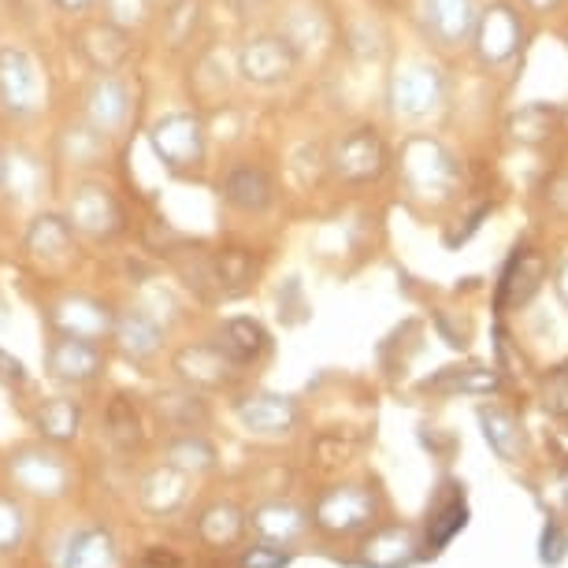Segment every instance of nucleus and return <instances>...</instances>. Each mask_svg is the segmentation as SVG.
I'll return each instance as SVG.
<instances>
[{"label": "nucleus", "mask_w": 568, "mask_h": 568, "mask_svg": "<svg viewBox=\"0 0 568 568\" xmlns=\"http://www.w3.org/2000/svg\"><path fill=\"white\" fill-rule=\"evenodd\" d=\"M149 153L156 164L175 179H201L209 168L212 131L209 115L201 109H168L149 120L145 126Z\"/></svg>", "instance_id": "f257e3e1"}, {"label": "nucleus", "mask_w": 568, "mask_h": 568, "mask_svg": "<svg viewBox=\"0 0 568 568\" xmlns=\"http://www.w3.org/2000/svg\"><path fill=\"white\" fill-rule=\"evenodd\" d=\"M49 63L27 41H0V120L30 126L49 112Z\"/></svg>", "instance_id": "f03ea898"}, {"label": "nucleus", "mask_w": 568, "mask_h": 568, "mask_svg": "<svg viewBox=\"0 0 568 568\" xmlns=\"http://www.w3.org/2000/svg\"><path fill=\"white\" fill-rule=\"evenodd\" d=\"M60 212L68 216L74 234L93 245H115L131 231V209L123 194L101 175H74Z\"/></svg>", "instance_id": "7ed1b4c3"}, {"label": "nucleus", "mask_w": 568, "mask_h": 568, "mask_svg": "<svg viewBox=\"0 0 568 568\" xmlns=\"http://www.w3.org/2000/svg\"><path fill=\"white\" fill-rule=\"evenodd\" d=\"M138 79H131V71H104V74H90L79 90V120L90 123L93 131L104 134L109 142H120L126 131L134 126L138 115Z\"/></svg>", "instance_id": "20e7f679"}, {"label": "nucleus", "mask_w": 568, "mask_h": 568, "mask_svg": "<svg viewBox=\"0 0 568 568\" xmlns=\"http://www.w3.org/2000/svg\"><path fill=\"white\" fill-rule=\"evenodd\" d=\"M398 175L416 201H446L460 186V160L432 134H413L402 142Z\"/></svg>", "instance_id": "39448f33"}, {"label": "nucleus", "mask_w": 568, "mask_h": 568, "mask_svg": "<svg viewBox=\"0 0 568 568\" xmlns=\"http://www.w3.org/2000/svg\"><path fill=\"white\" fill-rule=\"evenodd\" d=\"M449 79L438 63L413 57L402 60L387 79V109L402 123H424L446 109Z\"/></svg>", "instance_id": "423d86ee"}, {"label": "nucleus", "mask_w": 568, "mask_h": 568, "mask_svg": "<svg viewBox=\"0 0 568 568\" xmlns=\"http://www.w3.org/2000/svg\"><path fill=\"white\" fill-rule=\"evenodd\" d=\"M302 71V49L286 30H256L234 45V74L253 90H278Z\"/></svg>", "instance_id": "0eeeda50"}, {"label": "nucleus", "mask_w": 568, "mask_h": 568, "mask_svg": "<svg viewBox=\"0 0 568 568\" xmlns=\"http://www.w3.org/2000/svg\"><path fill=\"white\" fill-rule=\"evenodd\" d=\"M327 168L342 186H372L394 168V160L390 145L383 142V134L375 126H353L331 145Z\"/></svg>", "instance_id": "6e6552de"}, {"label": "nucleus", "mask_w": 568, "mask_h": 568, "mask_svg": "<svg viewBox=\"0 0 568 568\" xmlns=\"http://www.w3.org/2000/svg\"><path fill=\"white\" fill-rule=\"evenodd\" d=\"M71 52L85 63L90 74L126 71L138 52V38L134 30L112 23L104 16H82L71 30Z\"/></svg>", "instance_id": "1a4fd4ad"}, {"label": "nucleus", "mask_w": 568, "mask_h": 568, "mask_svg": "<svg viewBox=\"0 0 568 568\" xmlns=\"http://www.w3.org/2000/svg\"><path fill=\"white\" fill-rule=\"evenodd\" d=\"M216 197L220 205H227L239 216L261 220L275 209L278 201V179L267 171L264 164H253V160H242V164H231L216 182Z\"/></svg>", "instance_id": "9d476101"}, {"label": "nucleus", "mask_w": 568, "mask_h": 568, "mask_svg": "<svg viewBox=\"0 0 568 568\" xmlns=\"http://www.w3.org/2000/svg\"><path fill=\"white\" fill-rule=\"evenodd\" d=\"M79 234L68 223V216L57 209H38L30 212L27 227H23V253L34 264H41L45 272H60L79 261Z\"/></svg>", "instance_id": "9b49d317"}, {"label": "nucleus", "mask_w": 568, "mask_h": 568, "mask_svg": "<svg viewBox=\"0 0 568 568\" xmlns=\"http://www.w3.org/2000/svg\"><path fill=\"white\" fill-rule=\"evenodd\" d=\"M471 49L484 68H506L517 60V52L524 45V19L513 4L498 0V4L479 8L476 30H471Z\"/></svg>", "instance_id": "f8f14e48"}, {"label": "nucleus", "mask_w": 568, "mask_h": 568, "mask_svg": "<svg viewBox=\"0 0 568 568\" xmlns=\"http://www.w3.org/2000/svg\"><path fill=\"white\" fill-rule=\"evenodd\" d=\"M45 320H49V327L57 331V335L104 342V338H112L115 308L104 302V297H93V294H82V291H68V294H60L57 302H49Z\"/></svg>", "instance_id": "ddd939ff"}, {"label": "nucleus", "mask_w": 568, "mask_h": 568, "mask_svg": "<svg viewBox=\"0 0 568 568\" xmlns=\"http://www.w3.org/2000/svg\"><path fill=\"white\" fill-rule=\"evenodd\" d=\"M52 186V160L34 153V149L19 145L8 149L4 160V182H0V197L19 212H38L45 205V194Z\"/></svg>", "instance_id": "4468645a"}, {"label": "nucleus", "mask_w": 568, "mask_h": 568, "mask_svg": "<svg viewBox=\"0 0 568 568\" xmlns=\"http://www.w3.org/2000/svg\"><path fill=\"white\" fill-rule=\"evenodd\" d=\"M45 372L63 387H90L104 372V349L93 338L57 335L45 349Z\"/></svg>", "instance_id": "2eb2a0df"}, {"label": "nucleus", "mask_w": 568, "mask_h": 568, "mask_svg": "<svg viewBox=\"0 0 568 568\" xmlns=\"http://www.w3.org/2000/svg\"><path fill=\"white\" fill-rule=\"evenodd\" d=\"M171 368H175V375L190 390H220L239 375V364L220 349L216 338L182 346L175 357H171Z\"/></svg>", "instance_id": "dca6fc26"}, {"label": "nucleus", "mask_w": 568, "mask_h": 568, "mask_svg": "<svg viewBox=\"0 0 568 568\" xmlns=\"http://www.w3.org/2000/svg\"><path fill=\"white\" fill-rule=\"evenodd\" d=\"M112 145L115 142H109V138L98 134L90 123H82L79 115H74V120L60 126L57 149H52V164L68 168L74 175H98V168L109 164Z\"/></svg>", "instance_id": "f3484780"}, {"label": "nucleus", "mask_w": 568, "mask_h": 568, "mask_svg": "<svg viewBox=\"0 0 568 568\" xmlns=\"http://www.w3.org/2000/svg\"><path fill=\"white\" fill-rule=\"evenodd\" d=\"M234 416L250 435H264V438H278L291 435L297 420H302V409H297L294 398L286 394H272V390H256L245 394L242 402H234Z\"/></svg>", "instance_id": "a211bd4d"}, {"label": "nucleus", "mask_w": 568, "mask_h": 568, "mask_svg": "<svg viewBox=\"0 0 568 568\" xmlns=\"http://www.w3.org/2000/svg\"><path fill=\"white\" fill-rule=\"evenodd\" d=\"M164 338H168L164 320L153 316L149 308L131 305V308H120V313H115L112 342H115V349H120L126 361L149 364L160 349H164Z\"/></svg>", "instance_id": "6ab92c4d"}, {"label": "nucleus", "mask_w": 568, "mask_h": 568, "mask_svg": "<svg viewBox=\"0 0 568 568\" xmlns=\"http://www.w3.org/2000/svg\"><path fill=\"white\" fill-rule=\"evenodd\" d=\"M479 4L476 0H420V23L424 34L438 49H460L471 41L476 30Z\"/></svg>", "instance_id": "aec40b11"}, {"label": "nucleus", "mask_w": 568, "mask_h": 568, "mask_svg": "<svg viewBox=\"0 0 568 568\" xmlns=\"http://www.w3.org/2000/svg\"><path fill=\"white\" fill-rule=\"evenodd\" d=\"M12 476L30 495H63V487H68V465L57 454H45V449H23V454H16Z\"/></svg>", "instance_id": "412c9836"}, {"label": "nucleus", "mask_w": 568, "mask_h": 568, "mask_svg": "<svg viewBox=\"0 0 568 568\" xmlns=\"http://www.w3.org/2000/svg\"><path fill=\"white\" fill-rule=\"evenodd\" d=\"M372 513H375V501L368 490L335 487L331 495H324V501H320L316 520L324 524L327 531H357L372 520Z\"/></svg>", "instance_id": "4be33fe9"}, {"label": "nucleus", "mask_w": 568, "mask_h": 568, "mask_svg": "<svg viewBox=\"0 0 568 568\" xmlns=\"http://www.w3.org/2000/svg\"><path fill=\"white\" fill-rule=\"evenodd\" d=\"M216 342H220V349L227 353L234 364H239V368H245V364H256L267 349H272V338H267L264 324H261V320H253V316L223 320Z\"/></svg>", "instance_id": "5701e85b"}, {"label": "nucleus", "mask_w": 568, "mask_h": 568, "mask_svg": "<svg viewBox=\"0 0 568 568\" xmlns=\"http://www.w3.org/2000/svg\"><path fill=\"white\" fill-rule=\"evenodd\" d=\"M546 278V264L535 250H517V256L509 261L506 275H501V291H498V305H528L535 294H539Z\"/></svg>", "instance_id": "b1692460"}, {"label": "nucleus", "mask_w": 568, "mask_h": 568, "mask_svg": "<svg viewBox=\"0 0 568 568\" xmlns=\"http://www.w3.org/2000/svg\"><path fill=\"white\" fill-rule=\"evenodd\" d=\"M479 424H484L487 443L501 460H517L520 457L524 427L509 409H501V405H484V409H479Z\"/></svg>", "instance_id": "393cba45"}, {"label": "nucleus", "mask_w": 568, "mask_h": 568, "mask_svg": "<svg viewBox=\"0 0 568 568\" xmlns=\"http://www.w3.org/2000/svg\"><path fill=\"white\" fill-rule=\"evenodd\" d=\"M557 120H561L557 104H524L506 120V131L520 145H542L546 138H554Z\"/></svg>", "instance_id": "a878e982"}, {"label": "nucleus", "mask_w": 568, "mask_h": 568, "mask_svg": "<svg viewBox=\"0 0 568 568\" xmlns=\"http://www.w3.org/2000/svg\"><path fill=\"white\" fill-rule=\"evenodd\" d=\"M164 457H168L164 465L190 476V471H209L212 465H216V446H212L201 432H175L168 438Z\"/></svg>", "instance_id": "bb28decb"}, {"label": "nucleus", "mask_w": 568, "mask_h": 568, "mask_svg": "<svg viewBox=\"0 0 568 568\" xmlns=\"http://www.w3.org/2000/svg\"><path fill=\"white\" fill-rule=\"evenodd\" d=\"M34 424L49 443H71L82 427V405L74 398H49L41 402Z\"/></svg>", "instance_id": "cd10ccee"}, {"label": "nucleus", "mask_w": 568, "mask_h": 568, "mask_svg": "<svg viewBox=\"0 0 568 568\" xmlns=\"http://www.w3.org/2000/svg\"><path fill=\"white\" fill-rule=\"evenodd\" d=\"M160 416L164 424H171L175 432H201V424H209V405L197 398L194 390H168L160 394Z\"/></svg>", "instance_id": "c85d7f7f"}, {"label": "nucleus", "mask_w": 568, "mask_h": 568, "mask_svg": "<svg viewBox=\"0 0 568 568\" xmlns=\"http://www.w3.org/2000/svg\"><path fill=\"white\" fill-rule=\"evenodd\" d=\"M186 498V471L171 468V465H160L156 471H149L145 484H142V501L149 509H175L179 501Z\"/></svg>", "instance_id": "c756f323"}, {"label": "nucleus", "mask_w": 568, "mask_h": 568, "mask_svg": "<svg viewBox=\"0 0 568 568\" xmlns=\"http://www.w3.org/2000/svg\"><path fill=\"white\" fill-rule=\"evenodd\" d=\"M201 0H171L164 4V38L171 49H182V45H194L197 38V27H201Z\"/></svg>", "instance_id": "7c9ffc66"}, {"label": "nucleus", "mask_w": 568, "mask_h": 568, "mask_svg": "<svg viewBox=\"0 0 568 568\" xmlns=\"http://www.w3.org/2000/svg\"><path fill=\"white\" fill-rule=\"evenodd\" d=\"M63 568H115V550L112 539L104 531H82L74 535Z\"/></svg>", "instance_id": "2f4dec72"}, {"label": "nucleus", "mask_w": 568, "mask_h": 568, "mask_svg": "<svg viewBox=\"0 0 568 568\" xmlns=\"http://www.w3.org/2000/svg\"><path fill=\"white\" fill-rule=\"evenodd\" d=\"M364 561H368L372 568H405L413 561V539L409 531H383L375 535V539L364 546Z\"/></svg>", "instance_id": "473e14b6"}, {"label": "nucleus", "mask_w": 568, "mask_h": 568, "mask_svg": "<svg viewBox=\"0 0 568 568\" xmlns=\"http://www.w3.org/2000/svg\"><path fill=\"white\" fill-rule=\"evenodd\" d=\"M432 390H465V394H490L498 390V375L487 368H446L443 375L427 379Z\"/></svg>", "instance_id": "72a5a7b5"}, {"label": "nucleus", "mask_w": 568, "mask_h": 568, "mask_svg": "<svg viewBox=\"0 0 568 568\" xmlns=\"http://www.w3.org/2000/svg\"><path fill=\"white\" fill-rule=\"evenodd\" d=\"M104 427H109V438L120 449H131L142 443V416H138L134 402H126V398H115L109 405V420H104Z\"/></svg>", "instance_id": "f704fd0d"}, {"label": "nucleus", "mask_w": 568, "mask_h": 568, "mask_svg": "<svg viewBox=\"0 0 568 568\" xmlns=\"http://www.w3.org/2000/svg\"><path fill=\"white\" fill-rule=\"evenodd\" d=\"M256 528L264 535H272V539H294V535H302V513L291 509V506H267L256 513Z\"/></svg>", "instance_id": "c9c22d12"}, {"label": "nucleus", "mask_w": 568, "mask_h": 568, "mask_svg": "<svg viewBox=\"0 0 568 568\" xmlns=\"http://www.w3.org/2000/svg\"><path fill=\"white\" fill-rule=\"evenodd\" d=\"M98 8L104 19H112V23H120L126 30H142L156 4L153 0H101Z\"/></svg>", "instance_id": "e433bc0d"}, {"label": "nucleus", "mask_w": 568, "mask_h": 568, "mask_svg": "<svg viewBox=\"0 0 568 568\" xmlns=\"http://www.w3.org/2000/svg\"><path fill=\"white\" fill-rule=\"evenodd\" d=\"M242 531V513L234 506H212L205 517H201V535H205L209 542H231L234 535Z\"/></svg>", "instance_id": "4c0bfd02"}, {"label": "nucleus", "mask_w": 568, "mask_h": 568, "mask_svg": "<svg viewBox=\"0 0 568 568\" xmlns=\"http://www.w3.org/2000/svg\"><path fill=\"white\" fill-rule=\"evenodd\" d=\"M542 405H546V413H550V416H561V420H568V364L554 368L542 379Z\"/></svg>", "instance_id": "58836bf2"}, {"label": "nucleus", "mask_w": 568, "mask_h": 568, "mask_svg": "<svg viewBox=\"0 0 568 568\" xmlns=\"http://www.w3.org/2000/svg\"><path fill=\"white\" fill-rule=\"evenodd\" d=\"M465 501H449L446 509H438L435 513V520H432V535H427V542L432 546H443V542H449L454 535L465 528Z\"/></svg>", "instance_id": "ea45409f"}, {"label": "nucleus", "mask_w": 568, "mask_h": 568, "mask_svg": "<svg viewBox=\"0 0 568 568\" xmlns=\"http://www.w3.org/2000/svg\"><path fill=\"white\" fill-rule=\"evenodd\" d=\"M19 539H23V509L16 501L0 498V554L12 550Z\"/></svg>", "instance_id": "a19ab883"}, {"label": "nucleus", "mask_w": 568, "mask_h": 568, "mask_svg": "<svg viewBox=\"0 0 568 568\" xmlns=\"http://www.w3.org/2000/svg\"><path fill=\"white\" fill-rule=\"evenodd\" d=\"M286 565H291V554L272 550V546H253L239 561V568H286Z\"/></svg>", "instance_id": "79ce46f5"}, {"label": "nucleus", "mask_w": 568, "mask_h": 568, "mask_svg": "<svg viewBox=\"0 0 568 568\" xmlns=\"http://www.w3.org/2000/svg\"><path fill=\"white\" fill-rule=\"evenodd\" d=\"M101 0H52V8H57L60 16H71V19H82L90 12H98Z\"/></svg>", "instance_id": "37998d69"}, {"label": "nucleus", "mask_w": 568, "mask_h": 568, "mask_svg": "<svg viewBox=\"0 0 568 568\" xmlns=\"http://www.w3.org/2000/svg\"><path fill=\"white\" fill-rule=\"evenodd\" d=\"M542 546H546V550H542V561H561V554H565V539H561V535H557L554 528L550 531H546V539H542Z\"/></svg>", "instance_id": "c03bdc74"}, {"label": "nucleus", "mask_w": 568, "mask_h": 568, "mask_svg": "<svg viewBox=\"0 0 568 568\" xmlns=\"http://www.w3.org/2000/svg\"><path fill=\"white\" fill-rule=\"evenodd\" d=\"M550 205H554V212H561V216H568V175H561V179L554 182Z\"/></svg>", "instance_id": "a18cd8bd"}, {"label": "nucleus", "mask_w": 568, "mask_h": 568, "mask_svg": "<svg viewBox=\"0 0 568 568\" xmlns=\"http://www.w3.org/2000/svg\"><path fill=\"white\" fill-rule=\"evenodd\" d=\"M557 294L568 305V261H561V267H557Z\"/></svg>", "instance_id": "49530a36"}, {"label": "nucleus", "mask_w": 568, "mask_h": 568, "mask_svg": "<svg viewBox=\"0 0 568 568\" xmlns=\"http://www.w3.org/2000/svg\"><path fill=\"white\" fill-rule=\"evenodd\" d=\"M528 4L535 8V12H557V8H561L565 0H528Z\"/></svg>", "instance_id": "de8ad7c7"}, {"label": "nucleus", "mask_w": 568, "mask_h": 568, "mask_svg": "<svg viewBox=\"0 0 568 568\" xmlns=\"http://www.w3.org/2000/svg\"><path fill=\"white\" fill-rule=\"evenodd\" d=\"M4 160H8V145H0V182H4Z\"/></svg>", "instance_id": "09e8293b"}, {"label": "nucleus", "mask_w": 568, "mask_h": 568, "mask_svg": "<svg viewBox=\"0 0 568 568\" xmlns=\"http://www.w3.org/2000/svg\"><path fill=\"white\" fill-rule=\"evenodd\" d=\"M153 4H160V8H164V4H171V0H153Z\"/></svg>", "instance_id": "8fccbe9b"}]
</instances>
